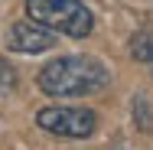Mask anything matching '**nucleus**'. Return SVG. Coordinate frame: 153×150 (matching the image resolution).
Returning a JSON list of instances; mask_svg holds the SVG:
<instances>
[{
    "mask_svg": "<svg viewBox=\"0 0 153 150\" xmlns=\"http://www.w3.org/2000/svg\"><path fill=\"white\" fill-rule=\"evenodd\" d=\"M108 69L91 56H62L39 69V88L49 98H78L104 88Z\"/></svg>",
    "mask_w": 153,
    "mask_h": 150,
    "instance_id": "1",
    "label": "nucleus"
},
{
    "mask_svg": "<svg viewBox=\"0 0 153 150\" xmlns=\"http://www.w3.org/2000/svg\"><path fill=\"white\" fill-rule=\"evenodd\" d=\"M26 16L72 39H82L94 30V16L82 0H26Z\"/></svg>",
    "mask_w": 153,
    "mask_h": 150,
    "instance_id": "2",
    "label": "nucleus"
},
{
    "mask_svg": "<svg viewBox=\"0 0 153 150\" xmlns=\"http://www.w3.org/2000/svg\"><path fill=\"white\" fill-rule=\"evenodd\" d=\"M36 124L56 137H91L98 127V114L88 108H42Z\"/></svg>",
    "mask_w": 153,
    "mask_h": 150,
    "instance_id": "3",
    "label": "nucleus"
},
{
    "mask_svg": "<svg viewBox=\"0 0 153 150\" xmlns=\"http://www.w3.org/2000/svg\"><path fill=\"white\" fill-rule=\"evenodd\" d=\"M10 49L16 52H26V56H39L46 49H52V30L39 26V23H13L10 26V36H7Z\"/></svg>",
    "mask_w": 153,
    "mask_h": 150,
    "instance_id": "4",
    "label": "nucleus"
},
{
    "mask_svg": "<svg viewBox=\"0 0 153 150\" xmlns=\"http://www.w3.org/2000/svg\"><path fill=\"white\" fill-rule=\"evenodd\" d=\"M130 52L137 62H147L153 65V30H140L130 36Z\"/></svg>",
    "mask_w": 153,
    "mask_h": 150,
    "instance_id": "5",
    "label": "nucleus"
},
{
    "mask_svg": "<svg viewBox=\"0 0 153 150\" xmlns=\"http://www.w3.org/2000/svg\"><path fill=\"white\" fill-rule=\"evenodd\" d=\"M0 82H3V85H13V82H16V78H13V69L3 59H0Z\"/></svg>",
    "mask_w": 153,
    "mask_h": 150,
    "instance_id": "6",
    "label": "nucleus"
}]
</instances>
